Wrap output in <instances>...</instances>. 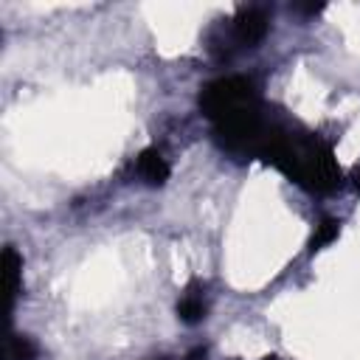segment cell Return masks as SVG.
Segmentation results:
<instances>
[{
	"label": "cell",
	"instance_id": "6da1fadb",
	"mask_svg": "<svg viewBox=\"0 0 360 360\" xmlns=\"http://www.w3.org/2000/svg\"><path fill=\"white\" fill-rule=\"evenodd\" d=\"M256 158L273 163L278 172H284L292 183H298L307 191L329 194L340 188V166L329 143H323L315 135H292L290 129L270 124Z\"/></svg>",
	"mask_w": 360,
	"mask_h": 360
},
{
	"label": "cell",
	"instance_id": "7a4b0ae2",
	"mask_svg": "<svg viewBox=\"0 0 360 360\" xmlns=\"http://www.w3.org/2000/svg\"><path fill=\"white\" fill-rule=\"evenodd\" d=\"M200 110L214 121L217 129L242 124L262 112L256 84L245 76H225L208 82L200 90Z\"/></svg>",
	"mask_w": 360,
	"mask_h": 360
},
{
	"label": "cell",
	"instance_id": "3957f363",
	"mask_svg": "<svg viewBox=\"0 0 360 360\" xmlns=\"http://www.w3.org/2000/svg\"><path fill=\"white\" fill-rule=\"evenodd\" d=\"M267 34V14L256 6H248V8H239L236 17H233V37L236 42L242 45H256L262 42Z\"/></svg>",
	"mask_w": 360,
	"mask_h": 360
},
{
	"label": "cell",
	"instance_id": "277c9868",
	"mask_svg": "<svg viewBox=\"0 0 360 360\" xmlns=\"http://www.w3.org/2000/svg\"><path fill=\"white\" fill-rule=\"evenodd\" d=\"M0 276H3V295H6V312H11V304H14V295L20 290V276H22V259L14 248H6L3 250V259H0Z\"/></svg>",
	"mask_w": 360,
	"mask_h": 360
},
{
	"label": "cell",
	"instance_id": "5b68a950",
	"mask_svg": "<svg viewBox=\"0 0 360 360\" xmlns=\"http://www.w3.org/2000/svg\"><path fill=\"white\" fill-rule=\"evenodd\" d=\"M135 172L149 186H163L169 180V163L163 160V155L158 149H143L135 160Z\"/></svg>",
	"mask_w": 360,
	"mask_h": 360
},
{
	"label": "cell",
	"instance_id": "8992f818",
	"mask_svg": "<svg viewBox=\"0 0 360 360\" xmlns=\"http://www.w3.org/2000/svg\"><path fill=\"white\" fill-rule=\"evenodd\" d=\"M177 318H180L183 323H200V321L205 318L202 287H200L197 281H191V284L183 290V295H180V301H177Z\"/></svg>",
	"mask_w": 360,
	"mask_h": 360
},
{
	"label": "cell",
	"instance_id": "52a82bcc",
	"mask_svg": "<svg viewBox=\"0 0 360 360\" xmlns=\"http://www.w3.org/2000/svg\"><path fill=\"white\" fill-rule=\"evenodd\" d=\"M338 233H340V222H338V219H323V222H318L315 231H312V236H309V253H315V250L326 248L329 242H335Z\"/></svg>",
	"mask_w": 360,
	"mask_h": 360
},
{
	"label": "cell",
	"instance_id": "ba28073f",
	"mask_svg": "<svg viewBox=\"0 0 360 360\" xmlns=\"http://www.w3.org/2000/svg\"><path fill=\"white\" fill-rule=\"evenodd\" d=\"M34 357H37V346L31 343V338L14 335L8 340V360H34Z\"/></svg>",
	"mask_w": 360,
	"mask_h": 360
},
{
	"label": "cell",
	"instance_id": "9c48e42d",
	"mask_svg": "<svg viewBox=\"0 0 360 360\" xmlns=\"http://www.w3.org/2000/svg\"><path fill=\"white\" fill-rule=\"evenodd\" d=\"M188 360H205V349H197V352H191V354H188Z\"/></svg>",
	"mask_w": 360,
	"mask_h": 360
},
{
	"label": "cell",
	"instance_id": "30bf717a",
	"mask_svg": "<svg viewBox=\"0 0 360 360\" xmlns=\"http://www.w3.org/2000/svg\"><path fill=\"white\" fill-rule=\"evenodd\" d=\"M352 180H354V188H357V191H360V169H357V172H354V177H352Z\"/></svg>",
	"mask_w": 360,
	"mask_h": 360
},
{
	"label": "cell",
	"instance_id": "8fae6325",
	"mask_svg": "<svg viewBox=\"0 0 360 360\" xmlns=\"http://www.w3.org/2000/svg\"><path fill=\"white\" fill-rule=\"evenodd\" d=\"M264 360H276V357H264Z\"/></svg>",
	"mask_w": 360,
	"mask_h": 360
}]
</instances>
